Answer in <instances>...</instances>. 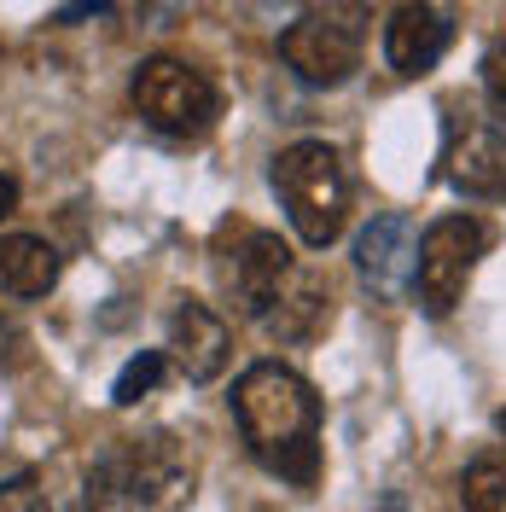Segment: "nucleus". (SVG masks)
I'll return each instance as SVG.
<instances>
[{
  "label": "nucleus",
  "instance_id": "obj_1",
  "mask_svg": "<svg viewBox=\"0 0 506 512\" xmlns=\"http://www.w3.org/2000/svg\"><path fill=\"white\" fill-rule=\"evenodd\" d=\"M233 419L262 472L315 489L320 478V396L303 373L280 361H256L233 384Z\"/></svg>",
  "mask_w": 506,
  "mask_h": 512
},
{
  "label": "nucleus",
  "instance_id": "obj_2",
  "mask_svg": "<svg viewBox=\"0 0 506 512\" xmlns=\"http://www.w3.org/2000/svg\"><path fill=\"white\" fill-rule=\"evenodd\" d=\"M268 181H274L285 216H291L297 239L309 251H326V245L344 239L349 169H344V152L332 140H297V146H285L280 158H274V169H268Z\"/></svg>",
  "mask_w": 506,
  "mask_h": 512
},
{
  "label": "nucleus",
  "instance_id": "obj_3",
  "mask_svg": "<svg viewBox=\"0 0 506 512\" xmlns=\"http://www.w3.org/2000/svg\"><path fill=\"white\" fill-rule=\"evenodd\" d=\"M495 251V222L483 216H443L419 233V256H413V297L431 320L454 315V303L466 297L477 262Z\"/></svg>",
  "mask_w": 506,
  "mask_h": 512
},
{
  "label": "nucleus",
  "instance_id": "obj_4",
  "mask_svg": "<svg viewBox=\"0 0 506 512\" xmlns=\"http://www.w3.org/2000/svg\"><path fill=\"white\" fill-rule=\"evenodd\" d=\"M367 53V12L361 6H309L280 30V59L309 88H344Z\"/></svg>",
  "mask_w": 506,
  "mask_h": 512
},
{
  "label": "nucleus",
  "instance_id": "obj_5",
  "mask_svg": "<svg viewBox=\"0 0 506 512\" xmlns=\"http://www.w3.org/2000/svg\"><path fill=\"white\" fill-rule=\"evenodd\" d=\"M134 111L158 134H204L222 117V94L204 70H192L181 59H146L134 70Z\"/></svg>",
  "mask_w": 506,
  "mask_h": 512
},
{
  "label": "nucleus",
  "instance_id": "obj_6",
  "mask_svg": "<svg viewBox=\"0 0 506 512\" xmlns=\"http://www.w3.org/2000/svg\"><path fill=\"white\" fill-rule=\"evenodd\" d=\"M443 181L466 198L501 204L506 198V128L477 117L466 105H448L443 117Z\"/></svg>",
  "mask_w": 506,
  "mask_h": 512
},
{
  "label": "nucleus",
  "instance_id": "obj_7",
  "mask_svg": "<svg viewBox=\"0 0 506 512\" xmlns=\"http://www.w3.org/2000/svg\"><path fill=\"white\" fill-rule=\"evenodd\" d=\"M105 466L123 478V489L134 495V507H175L192 495V466L187 448L169 431H146V437H123L105 454Z\"/></svg>",
  "mask_w": 506,
  "mask_h": 512
},
{
  "label": "nucleus",
  "instance_id": "obj_8",
  "mask_svg": "<svg viewBox=\"0 0 506 512\" xmlns=\"http://www.w3.org/2000/svg\"><path fill=\"white\" fill-rule=\"evenodd\" d=\"M285 280H291V245H285L280 233L245 227L233 239V251L222 256V291L245 320H268Z\"/></svg>",
  "mask_w": 506,
  "mask_h": 512
},
{
  "label": "nucleus",
  "instance_id": "obj_9",
  "mask_svg": "<svg viewBox=\"0 0 506 512\" xmlns=\"http://www.w3.org/2000/svg\"><path fill=\"white\" fill-rule=\"evenodd\" d=\"M413 256H419L413 222L396 216V210L373 216L361 227V239H355V268H361V280H367V291L379 303H402L413 291Z\"/></svg>",
  "mask_w": 506,
  "mask_h": 512
},
{
  "label": "nucleus",
  "instance_id": "obj_10",
  "mask_svg": "<svg viewBox=\"0 0 506 512\" xmlns=\"http://www.w3.org/2000/svg\"><path fill=\"white\" fill-rule=\"evenodd\" d=\"M448 41H454V18L443 6H396L384 24V59L396 76H425L437 70Z\"/></svg>",
  "mask_w": 506,
  "mask_h": 512
},
{
  "label": "nucleus",
  "instance_id": "obj_11",
  "mask_svg": "<svg viewBox=\"0 0 506 512\" xmlns=\"http://www.w3.org/2000/svg\"><path fill=\"white\" fill-rule=\"evenodd\" d=\"M169 350L181 361V373L192 384H210L222 379L227 367V320L216 309H204L198 297H181L175 315H169Z\"/></svg>",
  "mask_w": 506,
  "mask_h": 512
},
{
  "label": "nucleus",
  "instance_id": "obj_12",
  "mask_svg": "<svg viewBox=\"0 0 506 512\" xmlns=\"http://www.w3.org/2000/svg\"><path fill=\"white\" fill-rule=\"evenodd\" d=\"M280 344H315L320 332L332 326V286L320 268H291V280L280 286L274 309L262 320Z\"/></svg>",
  "mask_w": 506,
  "mask_h": 512
},
{
  "label": "nucleus",
  "instance_id": "obj_13",
  "mask_svg": "<svg viewBox=\"0 0 506 512\" xmlns=\"http://www.w3.org/2000/svg\"><path fill=\"white\" fill-rule=\"evenodd\" d=\"M59 251L35 233H0V286L18 297H41L59 286Z\"/></svg>",
  "mask_w": 506,
  "mask_h": 512
},
{
  "label": "nucleus",
  "instance_id": "obj_14",
  "mask_svg": "<svg viewBox=\"0 0 506 512\" xmlns=\"http://www.w3.org/2000/svg\"><path fill=\"white\" fill-rule=\"evenodd\" d=\"M460 512H506V460L477 454L460 472Z\"/></svg>",
  "mask_w": 506,
  "mask_h": 512
},
{
  "label": "nucleus",
  "instance_id": "obj_15",
  "mask_svg": "<svg viewBox=\"0 0 506 512\" xmlns=\"http://www.w3.org/2000/svg\"><path fill=\"white\" fill-rule=\"evenodd\" d=\"M163 373H169V355H163V350H140L123 373H117V384H111V402H117V408H134L140 396H152V390L163 384Z\"/></svg>",
  "mask_w": 506,
  "mask_h": 512
},
{
  "label": "nucleus",
  "instance_id": "obj_16",
  "mask_svg": "<svg viewBox=\"0 0 506 512\" xmlns=\"http://www.w3.org/2000/svg\"><path fill=\"white\" fill-rule=\"evenodd\" d=\"M82 512H134V495L123 489V478L99 460L94 472H88V483H82Z\"/></svg>",
  "mask_w": 506,
  "mask_h": 512
},
{
  "label": "nucleus",
  "instance_id": "obj_17",
  "mask_svg": "<svg viewBox=\"0 0 506 512\" xmlns=\"http://www.w3.org/2000/svg\"><path fill=\"white\" fill-rule=\"evenodd\" d=\"M483 94L495 105V117L506 123V35L489 41V53H483Z\"/></svg>",
  "mask_w": 506,
  "mask_h": 512
},
{
  "label": "nucleus",
  "instance_id": "obj_18",
  "mask_svg": "<svg viewBox=\"0 0 506 512\" xmlns=\"http://www.w3.org/2000/svg\"><path fill=\"white\" fill-rule=\"evenodd\" d=\"M0 512H47V495L35 489L30 472H18V478L0 483Z\"/></svg>",
  "mask_w": 506,
  "mask_h": 512
},
{
  "label": "nucleus",
  "instance_id": "obj_19",
  "mask_svg": "<svg viewBox=\"0 0 506 512\" xmlns=\"http://www.w3.org/2000/svg\"><path fill=\"white\" fill-rule=\"evenodd\" d=\"M12 210H18V181H12V175H0V222H6Z\"/></svg>",
  "mask_w": 506,
  "mask_h": 512
},
{
  "label": "nucleus",
  "instance_id": "obj_20",
  "mask_svg": "<svg viewBox=\"0 0 506 512\" xmlns=\"http://www.w3.org/2000/svg\"><path fill=\"white\" fill-rule=\"evenodd\" d=\"M495 425H501V437H506V408H501V414H495Z\"/></svg>",
  "mask_w": 506,
  "mask_h": 512
}]
</instances>
